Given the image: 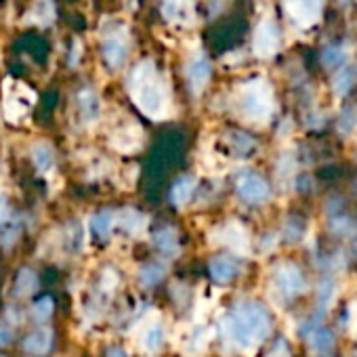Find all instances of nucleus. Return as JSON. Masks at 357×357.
I'll return each mask as SVG.
<instances>
[{
    "label": "nucleus",
    "mask_w": 357,
    "mask_h": 357,
    "mask_svg": "<svg viewBox=\"0 0 357 357\" xmlns=\"http://www.w3.org/2000/svg\"><path fill=\"white\" fill-rule=\"evenodd\" d=\"M273 330V317L261 303H238L223 319V334L240 349H257L269 338Z\"/></svg>",
    "instance_id": "obj_1"
},
{
    "label": "nucleus",
    "mask_w": 357,
    "mask_h": 357,
    "mask_svg": "<svg viewBox=\"0 0 357 357\" xmlns=\"http://www.w3.org/2000/svg\"><path fill=\"white\" fill-rule=\"evenodd\" d=\"M101 51H103L105 61L112 68H120L128 57V34H126V30H116V32L105 34Z\"/></svg>",
    "instance_id": "obj_10"
},
{
    "label": "nucleus",
    "mask_w": 357,
    "mask_h": 357,
    "mask_svg": "<svg viewBox=\"0 0 357 357\" xmlns=\"http://www.w3.org/2000/svg\"><path fill=\"white\" fill-rule=\"evenodd\" d=\"M139 145H141V128L135 124H128V126L116 130L112 137V147L118 151H124V153L135 151Z\"/></svg>",
    "instance_id": "obj_17"
},
{
    "label": "nucleus",
    "mask_w": 357,
    "mask_h": 357,
    "mask_svg": "<svg viewBox=\"0 0 357 357\" xmlns=\"http://www.w3.org/2000/svg\"><path fill=\"white\" fill-rule=\"evenodd\" d=\"M278 49H280V28L271 17H267L255 30L252 51L257 57L267 59V57H273L278 53Z\"/></svg>",
    "instance_id": "obj_7"
},
{
    "label": "nucleus",
    "mask_w": 357,
    "mask_h": 357,
    "mask_svg": "<svg viewBox=\"0 0 357 357\" xmlns=\"http://www.w3.org/2000/svg\"><path fill=\"white\" fill-rule=\"evenodd\" d=\"M17 236H20V223L15 219H11L9 223L3 225V231H0V244L9 248L17 240Z\"/></svg>",
    "instance_id": "obj_33"
},
{
    "label": "nucleus",
    "mask_w": 357,
    "mask_h": 357,
    "mask_svg": "<svg viewBox=\"0 0 357 357\" xmlns=\"http://www.w3.org/2000/svg\"><path fill=\"white\" fill-rule=\"evenodd\" d=\"M211 278L217 282V284H221V286H225V284H229V282H234L238 275H240V263H238V259L236 257H229V255H219V257H215L213 261H211Z\"/></svg>",
    "instance_id": "obj_13"
},
{
    "label": "nucleus",
    "mask_w": 357,
    "mask_h": 357,
    "mask_svg": "<svg viewBox=\"0 0 357 357\" xmlns=\"http://www.w3.org/2000/svg\"><path fill=\"white\" fill-rule=\"evenodd\" d=\"M334 296V280L328 275L319 282V288H317V301H319V309H324L326 305H330Z\"/></svg>",
    "instance_id": "obj_31"
},
{
    "label": "nucleus",
    "mask_w": 357,
    "mask_h": 357,
    "mask_svg": "<svg viewBox=\"0 0 357 357\" xmlns=\"http://www.w3.org/2000/svg\"><path fill=\"white\" fill-rule=\"evenodd\" d=\"M164 265H160V263H149V265H145L141 271H139V284L143 286V288H151V286H155L162 278H164Z\"/></svg>",
    "instance_id": "obj_28"
},
{
    "label": "nucleus",
    "mask_w": 357,
    "mask_h": 357,
    "mask_svg": "<svg viewBox=\"0 0 357 357\" xmlns=\"http://www.w3.org/2000/svg\"><path fill=\"white\" fill-rule=\"evenodd\" d=\"M78 109H80V116L86 124L95 122L101 114V103H99V97L95 95V91L91 89H82L80 95H78Z\"/></svg>",
    "instance_id": "obj_19"
},
{
    "label": "nucleus",
    "mask_w": 357,
    "mask_h": 357,
    "mask_svg": "<svg viewBox=\"0 0 357 357\" xmlns=\"http://www.w3.org/2000/svg\"><path fill=\"white\" fill-rule=\"evenodd\" d=\"M305 231H307V223H305V219L303 217H298V215H292V217H288L286 219V223H284V240L288 242V244H294V242H301L303 240V236H305Z\"/></svg>",
    "instance_id": "obj_23"
},
{
    "label": "nucleus",
    "mask_w": 357,
    "mask_h": 357,
    "mask_svg": "<svg viewBox=\"0 0 357 357\" xmlns=\"http://www.w3.org/2000/svg\"><path fill=\"white\" fill-rule=\"evenodd\" d=\"M114 225H116L114 211H101V213L93 215V219H91V229L99 240H109V236L114 231Z\"/></svg>",
    "instance_id": "obj_21"
},
{
    "label": "nucleus",
    "mask_w": 357,
    "mask_h": 357,
    "mask_svg": "<svg viewBox=\"0 0 357 357\" xmlns=\"http://www.w3.org/2000/svg\"><path fill=\"white\" fill-rule=\"evenodd\" d=\"M229 145L236 151V155H242L244 158V155H250L255 151L257 141L250 135H246V132H231L229 135Z\"/></svg>",
    "instance_id": "obj_27"
},
{
    "label": "nucleus",
    "mask_w": 357,
    "mask_h": 357,
    "mask_svg": "<svg viewBox=\"0 0 357 357\" xmlns=\"http://www.w3.org/2000/svg\"><path fill=\"white\" fill-rule=\"evenodd\" d=\"M194 192H196V178L192 174L178 176L176 181L172 183V188H170V202L181 208L192 200Z\"/></svg>",
    "instance_id": "obj_16"
},
{
    "label": "nucleus",
    "mask_w": 357,
    "mask_h": 357,
    "mask_svg": "<svg viewBox=\"0 0 357 357\" xmlns=\"http://www.w3.org/2000/svg\"><path fill=\"white\" fill-rule=\"evenodd\" d=\"M324 0H284V9L288 17L303 30L311 28L321 15Z\"/></svg>",
    "instance_id": "obj_8"
},
{
    "label": "nucleus",
    "mask_w": 357,
    "mask_h": 357,
    "mask_svg": "<svg viewBox=\"0 0 357 357\" xmlns=\"http://www.w3.org/2000/svg\"><path fill=\"white\" fill-rule=\"evenodd\" d=\"M301 334L305 336L307 344L311 347V351H315L317 355H330L336 347V340H334V334L330 328H326L319 319H309L303 328H301Z\"/></svg>",
    "instance_id": "obj_9"
},
{
    "label": "nucleus",
    "mask_w": 357,
    "mask_h": 357,
    "mask_svg": "<svg viewBox=\"0 0 357 357\" xmlns=\"http://www.w3.org/2000/svg\"><path fill=\"white\" fill-rule=\"evenodd\" d=\"M240 114L250 122H265L273 112V91L265 78L248 80L238 91Z\"/></svg>",
    "instance_id": "obj_3"
},
{
    "label": "nucleus",
    "mask_w": 357,
    "mask_h": 357,
    "mask_svg": "<svg viewBox=\"0 0 357 357\" xmlns=\"http://www.w3.org/2000/svg\"><path fill=\"white\" fill-rule=\"evenodd\" d=\"M105 357H128L126 355V351L124 349H120V347H112V349H107V355Z\"/></svg>",
    "instance_id": "obj_38"
},
{
    "label": "nucleus",
    "mask_w": 357,
    "mask_h": 357,
    "mask_svg": "<svg viewBox=\"0 0 357 357\" xmlns=\"http://www.w3.org/2000/svg\"><path fill=\"white\" fill-rule=\"evenodd\" d=\"M139 344L145 353L153 355L162 349L164 344V328L160 321H151L143 332H141V338H139Z\"/></svg>",
    "instance_id": "obj_20"
},
{
    "label": "nucleus",
    "mask_w": 357,
    "mask_h": 357,
    "mask_svg": "<svg viewBox=\"0 0 357 357\" xmlns=\"http://www.w3.org/2000/svg\"><path fill=\"white\" fill-rule=\"evenodd\" d=\"M53 344V332L49 328H36L24 340V351L28 355H47Z\"/></svg>",
    "instance_id": "obj_15"
},
{
    "label": "nucleus",
    "mask_w": 357,
    "mask_h": 357,
    "mask_svg": "<svg viewBox=\"0 0 357 357\" xmlns=\"http://www.w3.org/2000/svg\"><path fill=\"white\" fill-rule=\"evenodd\" d=\"M128 93L145 116L162 120L168 114V86L153 61H141L132 70L128 78Z\"/></svg>",
    "instance_id": "obj_2"
},
{
    "label": "nucleus",
    "mask_w": 357,
    "mask_h": 357,
    "mask_svg": "<svg viewBox=\"0 0 357 357\" xmlns=\"http://www.w3.org/2000/svg\"><path fill=\"white\" fill-rule=\"evenodd\" d=\"M32 313H34L36 319H49L51 313H53V298L51 296H43L38 303H34Z\"/></svg>",
    "instance_id": "obj_34"
},
{
    "label": "nucleus",
    "mask_w": 357,
    "mask_h": 357,
    "mask_svg": "<svg viewBox=\"0 0 357 357\" xmlns=\"http://www.w3.org/2000/svg\"><path fill=\"white\" fill-rule=\"evenodd\" d=\"M307 290V278L303 269L292 261H282L271 273V292L280 303H292Z\"/></svg>",
    "instance_id": "obj_4"
},
{
    "label": "nucleus",
    "mask_w": 357,
    "mask_h": 357,
    "mask_svg": "<svg viewBox=\"0 0 357 357\" xmlns=\"http://www.w3.org/2000/svg\"><path fill=\"white\" fill-rule=\"evenodd\" d=\"M355 126H357V112H355L353 107L342 109V114H340V118H338V130H340L342 135H349V132H353Z\"/></svg>",
    "instance_id": "obj_32"
},
{
    "label": "nucleus",
    "mask_w": 357,
    "mask_h": 357,
    "mask_svg": "<svg viewBox=\"0 0 357 357\" xmlns=\"http://www.w3.org/2000/svg\"><path fill=\"white\" fill-rule=\"evenodd\" d=\"M32 160L40 172H49L55 164V151L49 143H36L32 147Z\"/></svg>",
    "instance_id": "obj_22"
},
{
    "label": "nucleus",
    "mask_w": 357,
    "mask_h": 357,
    "mask_svg": "<svg viewBox=\"0 0 357 357\" xmlns=\"http://www.w3.org/2000/svg\"><path fill=\"white\" fill-rule=\"evenodd\" d=\"M11 219H13L11 208H9V204H7V198L3 196V198H0V227H3L5 223H9Z\"/></svg>",
    "instance_id": "obj_36"
},
{
    "label": "nucleus",
    "mask_w": 357,
    "mask_h": 357,
    "mask_svg": "<svg viewBox=\"0 0 357 357\" xmlns=\"http://www.w3.org/2000/svg\"><path fill=\"white\" fill-rule=\"evenodd\" d=\"M267 357H290V347L284 336H280V340H275V344L271 347Z\"/></svg>",
    "instance_id": "obj_35"
},
{
    "label": "nucleus",
    "mask_w": 357,
    "mask_h": 357,
    "mask_svg": "<svg viewBox=\"0 0 357 357\" xmlns=\"http://www.w3.org/2000/svg\"><path fill=\"white\" fill-rule=\"evenodd\" d=\"M145 223H147L145 217H143L141 213L132 211V208H126V211L120 213V227H122L124 231L132 234V236L141 234V231L145 229Z\"/></svg>",
    "instance_id": "obj_24"
},
{
    "label": "nucleus",
    "mask_w": 357,
    "mask_h": 357,
    "mask_svg": "<svg viewBox=\"0 0 357 357\" xmlns=\"http://www.w3.org/2000/svg\"><path fill=\"white\" fill-rule=\"evenodd\" d=\"M38 286V278L32 269H22L15 280V294L17 296H30Z\"/></svg>",
    "instance_id": "obj_26"
},
{
    "label": "nucleus",
    "mask_w": 357,
    "mask_h": 357,
    "mask_svg": "<svg viewBox=\"0 0 357 357\" xmlns=\"http://www.w3.org/2000/svg\"><path fill=\"white\" fill-rule=\"evenodd\" d=\"M355 190H357V183H355Z\"/></svg>",
    "instance_id": "obj_39"
},
{
    "label": "nucleus",
    "mask_w": 357,
    "mask_h": 357,
    "mask_svg": "<svg viewBox=\"0 0 357 357\" xmlns=\"http://www.w3.org/2000/svg\"><path fill=\"white\" fill-rule=\"evenodd\" d=\"M153 246L166 255V257H176L178 252H181V244H178V236H176V229L172 227H162L153 234L151 238Z\"/></svg>",
    "instance_id": "obj_18"
},
{
    "label": "nucleus",
    "mask_w": 357,
    "mask_h": 357,
    "mask_svg": "<svg viewBox=\"0 0 357 357\" xmlns=\"http://www.w3.org/2000/svg\"><path fill=\"white\" fill-rule=\"evenodd\" d=\"M11 330L9 328H0V347H7L11 342Z\"/></svg>",
    "instance_id": "obj_37"
},
{
    "label": "nucleus",
    "mask_w": 357,
    "mask_h": 357,
    "mask_svg": "<svg viewBox=\"0 0 357 357\" xmlns=\"http://www.w3.org/2000/svg\"><path fill=\"white\" fill-rule=\"evenodd\" d=\"M55 20V5L51 0H38L34 7V22L38 26H49Z\"/></svg>",
    "instance_id": "obj_29"
},
{
    "label": "nucleus",
    "mask_w": 357,
    "mask_h": 357,
    "mask_svg": "<svg viewBox=\"0 0 357 357\" xmlns=\"http://www.w3.org/2000/svg\"><path fill=\"white\" fill-rule=\"evenodd\" d=\"M36 101V95L22 82L7 80L5 82V116L11 122H20Z\"/></svg>",
    "instance_id": "obj_5"
},
{
    "label": "nucleus",
    "mask_w": 357,
    "mask_h": 357,
    "mask_svg": "<svg viewBox=\"0 0 357 357\" xmlns=\"http://www.w3.org/2000/svg\"><path fill=\"white\" fill-rule=\"evenodd\" d=\"M344 61V51L340 49V47H328V49H324V53H321V63H324V68H336L338 63H342Z\"/></svg>",
    "instance_id": "obj_30"
},
{
    "label": "nucleus",
    "mask_w": 357,
    "mask_h": 357,
    "mask_svg": "<svg viewBox=\"0 0 357 357\" xmlns=\"http://www.w3.org/2000/svg\"><path fill=\"white\" fill-rule=\"evenodd\" d=\"M355 78H357V74H355V68H353V66L342 68V70L334 76V80H332V89H334V93H336V95H340V97H344V95L353 89Z\"/></svg>",
    "instance_id": "obj_25"
},
{
    "label": "nucleus",
    "mask_w": 357,
    "mask_h": 357,
    "mask_svg": "<svg viewBox=\"0 0 357 357\" xmlns=\"http://www.w3.org/2000/svg\"><path fill=\"white\" fill-rule=\"evenodd\" d=\"M221 242L227 244L234 252H240V255L248 252V248H250L248 234H246V229H244L242 225H238V223H227V225L221 229Z\"/></svg>",
    "instance_id": "obj_14"
},
{
    "label": "nucleus",
    "mask_w": 357,
    "mask_h": 357,
    "mask_svg": "<svg viewBox=\"0 0 357 357\" xmlns=\"http://www.w3.org/2000/svg\"><path fill=\"white\" fill-rule=\"evenodd\" d=\"M162 15L172 26H190L196 20V5L194 0H164Z\"/></svg>",
    "instance_id": "obj_11"
},
{
    "label": "nucleus",
    "mask_w": 357,
    "mask_h": 357,
    "mask_svg": "<svg viewBox=\"0 0 357 357\" xmlns=\"http://www.w3.org/2000/svg\"><path fill=\"white\" fill-rule=\"evenodd\" d=\"M236 192L246 204H263L271 198V188L267 178L255 170H242L236 176Z\"/></svg>",
    "instance_id": "obj_6"
},
{
    "label": "nucleus",
    "mask_w": 357,
    "mask_h": 357,
    "mask_svg": "<svg viewBox=\"0 0 357 357\" xmlns=\"http://www.w3.org/2000/svg\"><path fill=\"white\" fill-rule=\"evenodd\" d=\"M211 61L206 59V55L198 53L190 59L188 63V80H190V86L192 91L198 95L206 89L208 80H211Z\"/></svg>",
    "instance_id": "obj_12"
}]
</instances>
